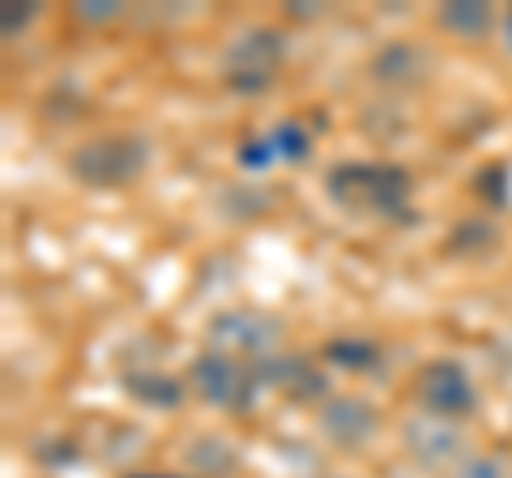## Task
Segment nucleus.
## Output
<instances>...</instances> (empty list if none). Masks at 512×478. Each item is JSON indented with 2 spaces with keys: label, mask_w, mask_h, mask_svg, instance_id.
Here are the masks:
<instances>
[{
  "label": "nucleus",
  "mask_w": 512,
  "mask_h": 478,
  "mask_svg": "<svg viewBox=\"0 0 512 478\" xmlns=\"http://www.w3.org/2000/svg\"><path fill=\"white\" fill-rule=\"evenodd\" d=\"M410 180L397 167H376V163H342L329 175V197L346 205V210H380L393 214L406 205Z\"/></svg>",
  "instance_id": "nucleus-1"
},
{
  "label": "nucleus",
  "mask_w": 512,
  "mask_h": 478,
  "mask_svg": "<svg viewBox=\"0 0 512 478\" xmlns=\"http://www.w3.org/2000/svg\"><path fill=\"white\" fill-rule=\"evenodd\" d=\"M146 141L141 137H99L90 146L73 150L69 167L82 184H94V188H116V184H128L146 171Z\"/></svg>",
  "instance_id": "nucleus-2"
},
{
  "label": "nucleus",
  "mask_w": 512,
  "mask_h": 478,
  "mask_svg": "<svg viewBox=\"0 0 512 478\" xmlns=\"http://www.w3.org/2000/svg\"><path fill=\"white\" fill-rule=\"evenodd\" d=\"M282 56H286V43L278 30H248V35H239L231 47H227V82L235 90H265L269 82H274V73L282 65Z\"/></svg>",
  "instance_id": "nucleus-3"
},
{
  "label": "nucleus",
  "mask_w": 512,
  "mask_h": 478,
  "mask_svg": "<svg viewBox=\"0 0 512 478\" xmlns=\"http://www.w3.org/2000/svg\"><path fill=\"white\" fill-rule=\"evenodd\" d=\"M419 402L427 406V414H440V419L457 423L474 410V380L461 363L436 359L419 372Z\"/></svg>",
  "instance_id": "nucleus-4"
},
{
  "label": "nucleus",
  "mask_w": 512,
  "mask_h": 478,
  "mask_svg": "<svg viewBox=\"0 0 512 478\" xmlns=\"http://www.w3.org/2000/svg\"><path fill=\"white\" fill-rule=\"evenodd\" d=\"M402 440H406L410 457L427 470L453 466V461L466 457V436L457 432L453 419H440V414H419V419H410Z\"/></svg>",
  "instance_id": "nucleus-5"
},
{
  "label": "nucleus",
  "mask_w": 512,
  "mask_h": 478,
  "mask_svg": "<svg viewBox=\"0 0 512 478\" xmlns=\"http://www.w3.org/2000/svg\"><path fill=\"white\" fill-rule=\"evenodd\" d=\"M252 385L256 380H248L244 368H239L231 355H222V350H205V355L192 363V389L210 406H227V410L248 406Z\"/></svg>",
  "instance_id": "nucleus-6"
},
{
  "label": "nucleus",
  "mask_w": 512,
  "mask_h": 478,
  "mask_svg": "<svg viewBox=\"0 0 512 478\" xmlns=\"http://www.w3.org/2000/svg\"><path fill=\"white\" fill-rule=\"evenodd\" d=\"M282 325L265 312H222L210 321V342L231 346L239 355H261L269 359V350L278 346Z\"/></svg>",
  "instance_id": "nucleus-7"
},
{
  "label": "nucleus",
  "mask_w": 512,
  "mask_h": 478,
  "mask_svg": "<svg viewBox=\"0 0 512 478\" xmlns=\"http://www.w3.org/2000/svg\"><path fill=\"white\" fill-rule=\"evenodd\" d=\"M320 432L338 449H359L376 436V410L363 397H329L320 410Z\"/></svg>",
  "instance_id": "nucleus-8"
},
{
  "label": "nucleus",
  "mask_w": 512,
  "mask_h": 478,
  "mask_svg": "<svg viewBox=\"0 0 512 478\" xmlns=\"http://www.w3.org/2000/svg\"><path fill=\"white\" fill-rule=\"evenodd\" d=\"M252 380H261V385H278V389H286L291 397H316V393H325L320 376L303 359H265L261 372H256Z\"/></svg>",
  "instance_id": "nucleus-9"
},
{
  "label": "nucleus",
  "mask_w": 512,
  "mask_h": 478,
  "mask_svg": "<svg viewBox=\"0 0 512 478\" xmlns=\"http://www.w3.org/2000/svg\"><path fill=\"white\" fill-rule=\"evenodd\" d=\"M124 389L133 393L141 406H154V410H171V406H180V397H184L180 380L167 372H128Z\"/></svg>",
  "instance_id": "nucleus-10"
},
{
  "label": "nucleus",
  "mask_w": 512,
  "mask_h": 478,
  "mask_svg": "<svg viewBox=\"0 0 512 478\" xmlns=\"http://www.w3.org/2000/svg\"><path fill=\"white\" fill-rule=\"evenodd\" d=\"M431 60L419 52V47H406V43H393L384 47V52L376 56L372 73L380 77V82H419V77L427 73Z\"/></svg>",
  "instance_id": "nucleus-11"
},
{
  "label": "nucleus",
  "mask_w": 512,
  "mask_h": 478,
  "mask_svg": "<svg viewBox=\"0 0 512 478\" xmlns=\"http://www.w3.org/2000/svg\"><path fill=\"white\" fill-rule=\"evenodd\" d=\"M440 26L448 35H461V39H478L491 30V9L478 5V0H453V5L440 9Z\"/></svg>",
  "instance_id": "nucleus-12"
},
{
  "label": "nucleus",
  "mask_w": 512,
  "mask_h": 478,
  "mask_svg": "<svg viewBox=\"0 0 512 478\" xmlns=\"http://www.w3.org/2000/svg\"><path fill=\"white\" fill-rule=\"evenodd\" d=\"M269 146H274V154H278V158H291V163H303V158H308V150H312V141H308V133H303L299 124H278L274 137H269Z\"/></svg>",
  "instance_id": "nucleus-13"
},
{
  "label": "nucleus",
  "mask_w": 512,
  "mask_h": 478,
  "mask_svg": "<svg viewBox=\"0 0 512 478\" xmlns=\"http://www.w3.org/2000/svg\"><path fill=\"white\" fill-rule=\"evenodd\" d=\"M325 355L342 368H372L376 363V346L372 342H329Z\"/></svg>",
  "instance_id": "nucleus-14"
},
{
  "label": "nucleus",
  "mask_w": 512,
  "mask_h": 478,
  "mask_svg": "<svg viewBox=\"0 0 512 478\" xmlns=\"http://www.w3.org/2000/svg\"><path fill=\"white\" fill-rule=\"evenodd\" d=\"M453 478H508V470L491 457H470V461H461Z\"/></svg>",
  "instance_id": "nucleus-15"
},
{
  "label": "nucleus",
  "mask_w": 512,
  "mask_h": 478,
  "mask_svg": "<svg viewBox=\"0 0 512 478\" xmlns=\"http://www.w3.org/2000/svg\"><path fill=\"white\" fill-rule=\"evenodd\" d=\"M124 5H116V0H90V5H77V18L82 22H111L120 18Z\"/></svg>",
  "instance_id": "nucleus-16"
},
{
  "label": "nucleus",
  "mask_w": 512,
  "mask_h": 478,
  "mask_svg": "<svg viewBox=\"0 0 512 478\" xmlns=\"http://www.w3.org/2000/svg\"><path fill=\"white\" fill-rule=\"evenodd\" d=\"M269 158H274V146H269V137H265V141H256V146H244V150H239V163H244V167H256V171L269 167Z\"/></svg>",
  "instance_id": "nucleus-17"
},
{
  "label": "nucleus",
  "mask_w": 512,
  "mask_h": 478,
  "mask_svg": "<svg viewBox=\"0 0 512 478\" xmlns=\"http://www.w3.org/2000/svg\"><path fill=\"white\" fill-rule=\"evenodd\" d=\"M30 18H35V5H9L5 9V39H13V30H22Z\"/></svg>",
  "instance_id": "nucleus-18"
},
{
  "label": "nucleus",
  "mask_w": 512,
  "mask_h": 478,
  "mask_svg": "<svg viewBox=\"0 0 512 478\" xmlns=\"http://www.w3.org/2000/svg\"><path fill=\"white\" fill-rule=\"evenodd\" d=\"M504 35H508V47H512V13L504 18Z\"/></svg>",
  "instance_id": "nucleus-19"
}]
</instances>
